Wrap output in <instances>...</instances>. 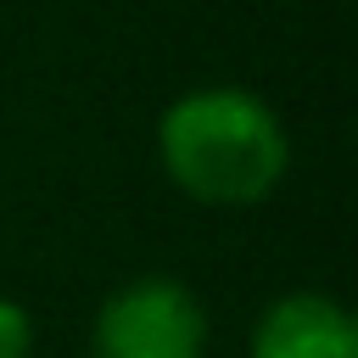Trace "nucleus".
<instances>
[{
    "mask_svg": "<svg viewBox=\"0 0 358 358\" xmlns=\"http://www.w3.org/2000/svg\"><path fill=\"white\" fill-rule=\"evenodd\" d=\"M162 173L207 207L263 201L291 162L280 117L246 90H196L179 95L157 123Z\"/></svg>",
    "mask_w": 358,
    "mask_h": 358,
    "instance_id": "nucleus-1",
    "label": "nucleus"
},
{
    "mask_svg": "<svg viewBox=\"0 0 358 358\" xmlns=\"http://www.w3.org/2000/svg\"><path fill=\"white\" fill-rule=\"evenodd\" d=\"M90 352L95 358H201L207 313L190 285L168 274H140L101 302Z\"/></svg>",
    "mask_w": 358,
    "mask_h": 358,
    "instance_id": "nucleus-2",
    "label": "nucleus"
},
{
    "mask_svg": "<svg viewBox=\"0 0 358 358\" xmlns=\"http://www.w3.org/2000/svg\"><path fill=\"white\" fill-rule=\"evenodd\" d=\"M246 358H358V330L341 302L291 291L257 313Z\"/></svg>",
    "mask_w": 358,
    "mask_h": 358,
    "instance_id": "nucleus-3",
    "label": "nucleus"
},
{
    "mask_svg": "<svg viewBox=\"0 0 358 358\" xmlns=\"http://www.w3.org/2000/svg\"><path fill=\"white\" fill-rule=\"evenodd\" d=\"M28 347H34V319H28V308L11 302V296H0V358H28Z\"/></svg>",
    "mask_w": 358,
    "mask_h": 358,
    "instance_id": "nucleus-4",
    "label": "nucleus"
}]
</instances>
